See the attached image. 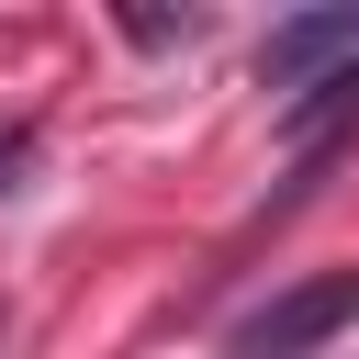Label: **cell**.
<instances>
[{"label":"cell","mask_w":359,"mask_h":359,"mask_svg":"<svg viewBox=\"0 0 359 359\" xmlns=\"http://www.w3.org/2000/svg\"><path fill=\"white\" fill-rule=\"evenodd\" d=\"M337 79H359V0H337V11H292V22L258 34V90H280V112L314 101V90H337Z\"/></svg>","instance_id":"1"},{"label":"cell","mask_w":359,"mask_h":359,"mask_svg":"<svg viewBox=\"0 0 359 359\" xmlns=\"http://www.w3.org/2000/svg\"><path fill=\"white\" fill-rule=\"evenodd\" d=\"M348 325H359V269H314V280L269 292V303L236 325V359H314V348L348 337Z\"/></svg>","instance_id":"2"},{"label":"cell","mask_w":359,"mask_h":359,"mask_svg":"<svg viewBox=\"0 0 359 359\" xmlns=\"http://www.w3.org/2000/svg\"><path fill=\"white\" fill-rule=\"evenodd\" d=\"M123 34H135V45H191L202 11H123Z\"/></svg>","instance_id":"3"},{"label":"cell","mask_w":359,"mask_h":359,"mask_svg":"<svg viewBox=\"0 0 359 359\" xmlns=\"http://www.w3.org/2000/svg\"><path fill=\"white\" fill-rule=\"evenodd\" d=\"M11 157H22V146H0V191H11Z\"/></svg>","instance_id":"4"}]
</instances>
